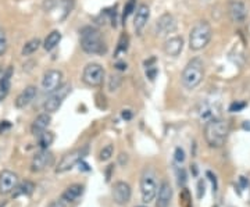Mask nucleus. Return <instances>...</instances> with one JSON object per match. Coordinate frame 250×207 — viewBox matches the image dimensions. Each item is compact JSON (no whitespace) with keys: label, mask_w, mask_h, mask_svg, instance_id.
<instances>
[{"label":"nucleus","mask_w":250,"mask_h":207,"mask_svg":"<svg viewBox=\"0 0 250 207\" xmlns=\"http://www.w3.org/2000/svg\"><path fill=\"white\" fill-rule=\"evenodd\" d=\"M11 78H13V67H9L6 71H3L0 80V102H3L10 94Z\"/></svg>","instance_id":"20"},{"label":"nucleus","mask_w":250,"mask_h":207,"mask_svg":"<svg viewBox=\"0 0 250 207\" xmlns=\"http://www.w3.org/2000/svg\"><path fill=\"white\" fill-rule=\"evenodd\" d=\"M184 49V39L181 36H171L164 42V53L170 57H178Z\"/></svg>","instance_id":"17"},{"label":"nucleus","mask_w":250,"mask_h":207,"mask_svg":"<svg viewBox=\"0 0 250 207\" xmlns=\"http://www.w3.org/2000/svg\"><path fill=\"white\" fill-rule=\"evenodd\" d=\"M7 48H9V42H7L6 32L0 27V56H3L4 53L7 52Z\"/></svg>","instance_id":"30"},{"label":"nucleus","mask_w":250,"mask_h":207,"mask_svg":"<svg viewBox=\"0 0 250 207\" xmlns=\"http://www.w3.org/2000/svg\"><path fill=\"white\" fill-rule=\"evenodd\" d=\"M135 207H147V206H143V205H142V206H135Z\"/></svg>","instance_id":"42"},{"label":"nucleus","mask_w":250,"mask_h":207,"mask_svg":"<svg viewBox=\"0 0 250 207\" xmlns=\"http://www.w3.org/2000/svg\"><path fill=\"white\" fill-rule=\"evenodd\" d=\"M229 134V124L219 117L210 118L204 125V139L210 147L219 149L225 145Z\"/></svg>","instance_id":"1"},{"label":"nucleus","mask_w":250,"mask_h":207,"mask_svg":"<svg viewBox=\"0 0 250 207\" xmlns=\"http://www.w3.org/2000/svg\"><path fill=\"white\" fill-rule=\"evenodd\" d=\"M60 41H62V33L59 31H52L47 36H46V39L43 42L45 50H47V52L53 50V49L60 43Z\"/></svg>","instance_id":"22"},{"label":"nucleus","mask_w":250,"mask_h":207,"mask_svg":"<svg viewBox=\"0 0 250 207\" xmlns=\"http://www.w3.org/2000/svg\"><path fill=\"white\" fill-rule=\"evenodd\" d=\"M53 141H54V135L50 131H45L39 135V146L41 149H49V146L52 145Z\"/></svg>","instance_id":"25"},{"label":"nucleus","mask_w":250,"mask_h":207,"mask_svg":"<svg viewBox=\"0 0 250 207\" xmlns=\"http://www.w3.org/2000/svg\"><path fill=\"white\" fill-rule=\"evenodd\" d=\"M104 80V70L103 67L97 63H89L82 73V81L88 86L97 88L103 83Z\"/></svg>","instance_id":"8"},{"label":"nucleus","mask_w":250,"mask_h":207,"mask_svg":"<svg viewBox=\"0 0 250 207\" xmlns=\"http://www.w3.org/2000/svg\"><path fill=\"white\" fill-rule=\"evenodd\" d=\"M242 127H243V129H248V131H250V121H245Z\"/></svg>","instance_id":"40"},{"label":"nucleus","mask_w":250,"mask_h":207,"mask_svg":"<svg viewBox=\"0 0 250 207\" xmlns=\"http://www.w3.org/2000/svg\"><path fill=\"white\" fill-rule=\"evenodd\" d=\"M47 207H67V205L62 199H57V200H53L52 203H49Z\"/></svg>","instance_id":"36"},{"label":"nucleus","mask_w":250,"mask_h":207,"mask_svg":"<svg viewBox=\"0 0 250 207\" xmlns=\"http://www.w3.org/2000/svg\"><path fill=\"white\" fill-rule=\"evenodd\" d=\"M204 195V184H203V181H200L199 182V197H202Z\"/></svg>","instance_id":"38"},{"label":"nucleus","mask_w":250,"mask_h":207,"mask_svg":"<svg viewBox=\"0 0 250 207\" xmlns=\"http://www.w3.org/2000/svg\"><path fill=\"white\" fill-rule=\"evenodd\" d=\"M82 193L83 185H81V184H74V185H70V187L62 192V199L65 203H73V202H75Z\"/></svg>","instance_id":"21"},{"label":"nucleus","mask_w":250,"mask_h":207,"mask_svg":"<svg viewBox=\"0 0 250 207\" xmlns=\"http://www.w3.org/2000/svg\"><path fill=\"white\" fill-rule=\"evenodd\" d=\"M115 68H117L118 71H125V70L128 68V65H126V63L124 62H118L115 64Z\"/></svg>","instance_id":"37"},{"label":"nucleus","mask_w":250,"mask_h":207,"mask_svg":"<svg viewBox=\"0 0 250 207\" xmlns=\"http://www.w3.org/2000/svg\"><path fill=\"white\" fill-rule=\"evenodd\" d=\"M175 30H177V21H175V18H174V16H172V14H170V13H164V14L157 20V24H156L157 35H160V36H167V35L172 33Z\"/></svg>","instance_id":"11"},{"label":"nucleus","mask_w":250,"mask_h":207,"mask_svg":"<svg viewBox=\"0 0 250 207\" xmlns=\"http://www.w3.org/2000/svg\"><path fill=\"white\" fill-rule=\"evenodd\" d=\"M248 106L246 102H239V100H236V102H234V103H231L229 106V111L231 113H236V111H242L245 107Z\"/></svg>","instance_id":"32"},{"label":"nucleus","mask_w":250,"mask_h":207,"mask_svg":"<svg viewBox=\"0 0 250 207\" xmlns=\"http://www.w3.org/2000/svg\"><path fill=\"white\" fill-rule=\"evenodd\" d=\"M3 74V68H1V65H0V75Z\"/></svg>","instance_id":"41"},{"label":"nucleus","mask_w":250,"mask_h":207,"mask_svg":"<svg viewBox=\"0 0 250 207\" xmlns=\"http://www.w3.org/2000/svg\"><path fill=\"white\" fill-rule=\"evenodd\" d=\"M204 78V63L202 59L195 57L189 60L185 65L182 75H181V82L185 86L188 91L196 89L199 85L202 83Z\"/></svg>","instance_id":"2"},{"label":"nucleus","mask_w":250,"mask_h":207,"mask_svg":"<svg viewBox=\"0 0 250 207\" xmlns=\"http://www.w3.org/2000/svg\"><path fill=\"white\" fill-rule=\"evenodd\" d=\"M71 94V85L70 83H62V86L54 91L50 97H47V100L45 102V111L49 114L56 113L60 107L62 102L65 100V97Z\"/></svg>","instance_id":"7"},{"label":"nucleus","mask_w":250,"mask_h":207,"mask_svg":"<svg viewBox=\"0 0 250 207\" xmlns=\"http://www.w3.org/2000/svg\"><path fill=\"white\" fill-rule=\"evenodd\" d=\"M213 36V30L211 25L207 21H199L196 25L192 28L190 35H189V48L192 50H202L207 46Z\"/></svg>","instance_id":"4"},{"label":"nucleus","mask_w":250,"mask_h":207,"mask_svg":"<svg viewBox=\"0 0 250 207\" xmlns=\"http://www.w3.org/2000/svg\"><path fill=\"white\" fill-rule=\"evenodd\" d=\"M157 73H158V70H157L156 65L146 67V77H147L150 81H155V78L157 77Z\"/></svg>","instance_id":"33"},{"label":"nucleus","mask_w":250,"mask_h":207,"mask_svg":"<svg viewBox=\"0 0 250 207\" xmlns=\"http://www.w3.org/2000/svg\"><path fill=\"white\" fill-rule=\"evenodd\" d=\"M39 48H41V39L35 38V39H31V41H28L24 45L21 53H22V56H31V54H33Z\"/></svg>","instance_id":"24"},{"label":"nucleus","mask_w":250,"mask_h":207,"mask_svg":"<svg viewBox=\"0 0 250 207\" xmlns=\"http://www.w3.org/2000/svg\"><path fill=\"white\" fill-rule=\"evenodd\" d=\"M128 49V36L123 33L120 41H118V45H117V49H115V57L120 56V53H125Z\"/></svg>","instance_id":"29"},{"label":"nucleus","mask_w":250,"mask_h":207,"mask_svg":"<svg viewBox=\"0 0 250 207\" xmlns=\"http://www.w3.org/2000/svg\"><path fill=\"white\" fill-rule=\"evenodd\" d=\"M174 159H175V161H177L178 164H182V163L185 161V152H184L182 147H177V149H175Z\"/></svg>","instance_id":"34"},{"label":"nucleus","mask_w":250,"mask_h":207,"mask_svg":"<svg viewBox=\"0 0 250 207\" xmlns=\"http://www.w3.org/2000/svg\"><path fill=\"white\" fill-rule=\"evenodd\" d=\"M135 0H128L126 1V4H125V7H124V13H123V18H124V21L135 11Z\"/></svg>","instance_id":"31"},{"label":"nucleus","mask_w":250,"mask_h":207,"mask_svg":"<svg viewBox=\"0 0 250 207\" xmlns=\"http://www.w3.org/2000/svg\"><path fill=\"white\" fill-rule=\"evenodd\" d=\"M18 185V175L10 170H3L0 173V193L7 195Z\"/></svg>","instance_id":"12"},{"label":"nucleus","mask_w":250,"mask_h":207,"mask_svg":"<svg viewBox=\"0 0 250 207\" xmlns=\"http://www.w3.org/2000/svg\"><path fill=\"white\" fill-rule=\"evenodd\" d=\"M81 46L83 52L89 54H103L107 50L100 32L94 27H83L81 30Z\"/></svg>","instance_id":"3"},{"label":"nucleus","mask_w":250,"mask_h":207,"mask_svg":"<svg viewBox=\"0 0 250 207\" xmlns=\"http://www.w3.org/2000/svg\"><path fill=\"white\" fill-rule=\"evenodd\" d=\"M113 153H114V146L113 145L104 146L103 149L100 150V153H99V160H100V161H107V160H110V159H111Z\"/></svg>","instance_id":"27"},{"label":"nucleus","mask_w":250,"mask_h":207,"mask_svg":"<svg viewBox=\"0 0 250 207\" xmlns=\"http://www.w3.org/2000/svg\"><path fill=\"white\" fill-rule=\"evenodd\" d=\"M53 164V155L47 149H42L39 153L33 156L32 159L31 170L33 173H41L43 170H46L47 167Z\"/></svg>","instance_id":"13"},{"label":"nucleus","mask_w":250,"mask_h":207,"mask_svg":"<svg viewBox=\"0 0 250 207\" xmlns=\"http://www.w3.org/2000/svg\"><path fill=\"white\" fill-rule=\"evenodd\" d=\"M131 195H132V191H131V187L124 182V181H118L113 185V189H111V196H113V200L114 203H117L118 206H125L129 203L131 200Z\"/></svg>","instance_id":"9"},{"label":"nucleus","mask_w":250,"mask_h":207,"mask_svg":"<svg viewBox=\"0 0 250 207\" xmlns=\"http://www.w3.org/2000/svg\"><path fill=\"white\" fill-rule=\"evenodd\" d=\"M156 199V207H170V205H171L172 188L167 181L161 182V185L158 188V192H157Z\"/></svg>","instance_id":"16"},{"label":"nucleus","mask_w":250,"mask_h":207,"mask_svg":"<svg viewBox=\"0 0 250 207\" xmlns=\"http://www.w3.org/2000/svg\"><path fill=\"white\" fill-rule=\"evenodd\" d=\"M88 152H89V147L88 146H82L79 149H75L73 152L65 153V155L62 156V160H60L59 166L56 167V173L62 174V173L70 171L71 168H74L77 164H79L82 161L83 159H85V156L88 155Z\"/></svg>","instance_id":"6"},{"label":"nucleus","mask_w":250,"mask_h":207,"mask_svg":"<svg viewBox=\"0 0 250 207\" xmlns=\"http://www.w3.org/2000/svg\"><path fill=\"white\" fill-rule=\"evenodd\" d=\"M179 205L181 207H192V197L187 188H184L179 195Z\"/></svg>","instance_id":"26"},{"label":"nucleus","mask_w":250,"mask_h":207,"mask_svg":"<svg viewBox=\"0 0 250 207\" xmlns=\"http://www.w3.org/2000/svg\"><path fill=\"white\" fill-rule=\"evenodd\" d=\"M149 18H150V9L146 4H139L136 9L135 18H134V28H135L136 33H139V35L142 33Z\"/></svg>","instance_id":"15"},{"label":"nucleus","mask_w":250,"mask_h":207,"mask_svg":"<svg viewBox=\"0 0 250 207\" xmlns=\"http://www.w3.org/2000/svg\"><path fill=\"white\" fill-rule=\"evenodd\" d=\"M178 176H179V179H178V184H179V187H185V182H187V174H185V170H179V173H178Z\"/></svg>","instance_id":"35"},{"label":"nucleus","mask_w":250,"mask_h":207,"mask_svg":"<svg viewBox=\"0 0 250 207\" xmlns=\"http://www.w3.org/2000/svg\"><path fill=\"white\" fill-rule=\"evenodd\" d=\"M35 189V184L31 182V181H25V182H21L20 185H17L16 189H14V193H13V197H18L21 195H31Z\"/></svg>","instance_id":"23"},{"label":"nucleus","mask_w":250,"mask_h":207,"mask_svg":"<svg viewBox=\"0 0 250 207\" xmlns=\"http://www.w3.org/2000/svg\"><path fill=\"white\" fill-rule=\"evenodd\" d=\"M158 184H157L156 173L152 168H146L141 178V195L143 203H152L157 196Z\"/></svg>","instance_id":"5"},{"label":"nucleus","mask_w":250,"mask_h":207,"mask_svg":"<svg viewBox=\"0 0 250 207\" xmlns=\"http://www.w3.org/2000/svg\"><path fill=\"white\" fill-rule=\"evenodd\" d=\"M123 118H124V120H131V118H132L131 110H124V111H123Z\"/></svg>","instance_id":"39"},{"label":"nucleus","mask_w":250,"mask_h":207,"mask_svg":"<svg viewBox=\"0 0 250 207\" xmlns=\"http://www.w3.org/2000/svg\"><path fill=\"white\" fill-rule=\"evenodd\" d=\"M121 82H123V78L120 75H114V74L110 75V78H109V91L110 92L117 91L121 86Z\"/></svg>","instance_id":"28"},{"label":"nucleus","mask_w":250,"mask_h":207,"mask_svg":"<svg viewBox=\"0 0 250 207\" xmlns=\"http://www.w3.org/2000/svg\"><path fill=\"white\" fill-rule=\"evenodd\" d=\"M50 121H52V117H50V114L49 113H43V114H39L35 120H33V123L31 125V132L33 135H39L42 132H45L46 129H47V127L50 125Z\"/></svg>","instance_id":"18"},{"label":"nucleus","mask_w":250,"mask_h":207,"mask_svg":"<svg viewBox=\"0 0 250 207\" xmlns=\"http://www.w3.org/2000/svg\"><path fill=\"white\" fill-rule=\"evenodd\" d=\"M228 11L231 20L234 21V22H236V24L245 22L246 17H248L246 6H245L242 1H239V0H232V1H229Z\"/></svg>","instance_id":"14"},{"label":"nucleus","mask_w":250,"mask_h":207,"mask_svg":"<svg viewBox=\"0 0 250 207\" xmlns=\"http://www.w3.org/2000/svg\"><path fill=\"white\" fill-rule=\"evenodd\" d=\"M62 85V73L59 70H49L47 73H45L43 80H42V88L45 92L53 94L54 91H57Z\"/></svg>","instance_id":"10"},{"label":"nucleus","mask_w":250,"mask_h":207,"mask_svg":"<svg viewBox=\"0 0 250 207\" xmlns=\"http://www.w3.org/2000/svg\"><path fill=\"white\" fill-rule=\"evenodd\" d=\"M35 96H36V86H33V85L27 86V88L17 96V99H16V107H18V109H25V107L35 99Z\"/></svg>","instance_id":"19"}]
</instances>
